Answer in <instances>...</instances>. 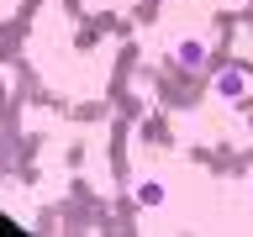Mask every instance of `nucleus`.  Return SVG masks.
Returning a JSON list of instances; mask_svg holds the SVG:
<instances>
[{
	"instance_id": "f257e3e1",
	"label": "nucleus",
	"mask_w": 253,
	"mask_h": 237,
	"mask_svg": "<svg viewBox=\"0 0 253 237\" xmlns=\"http://www.w3.org/2000/svg\"><path fill=\"white\" fill-rule=\"evenodd\" d=\"M211 95H216V100H243V95H248V74H243V69H221V74L211 79Z\"/></svg>"
},
{
	"instance_id": "f03ea898",
	"label": "nucleus",
	"mask_w": 253,
	"mask_h": 237,
	"mask_svg": "<svg viewBox=\"0 0 253 237\" xmlns=\"http://www.w3.org/2000/svg\"><path fill=\"white\" fill-rule=\"evenodd\" d=\"M174 63H179V69H190V74H195V69H201L206 63V42L201 37H179V42H174V53H169Z\"/></svg>"
},
{
	"instance_id": "7ed1b4c3",
	"label": "nucleus",
	"mask_w": 253,
	"mask_h": 237,
	"mask_svg": "<svg viewBox=\"0 0 253 237\" xmlns=\"http://www.w3.org/2000/svg\"><path fill=\"white\" fill-rule=\"evenodd\" d=\"M164 200H169V190L158 185V179H137V205L142 211H158Z\"/></svg>"
}]
</instances>
